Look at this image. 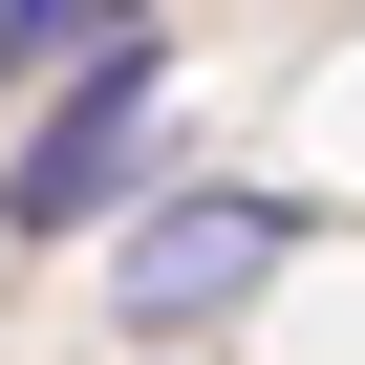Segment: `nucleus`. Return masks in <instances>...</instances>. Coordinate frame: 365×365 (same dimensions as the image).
<instances>
[{
    "instance_id": "obj_3",
    "label": "nucleus",
    "mask_w": 365,
    "mask_h": 365,
    "mask_svg": "<svg viewBox=\"0 0 365 365\" xmlns=\"http://www.w3.org/2000/svg\"><path fill=\"white\" fill-rule=\"evenodd\" d=\"M129 22V0H22V22H0V129H43L65 86H86V43Z\"/></svg>"
},
{
    "instance_id": "obj_2",
    "label": "nucleus",
    "mask_w": 365,
    "mask_h": 365,
    "mask_svg": "<svg viewBox=\"0 0 365 365\" xmlns=\"http://www.w3.org/2000/svg\"><path fill=\"white\" fill-rule=\"evenodd\" d=\"M279 258H301V194H237V172H194V194H150V215H129V344H172V322L258 301Z\"/></svg>"
},
{
    "instance_id": "obj_1",
    "label": "nucleus",
    "mask_w": 365,
    "mask_h": 365,
    "mask_svg": "<svg viewBox=\"0 0 365 365\" xmlns=\"http://www.w3.org/2000/svg\"><path fill=\"white\" fill-rule=\"evenodd\" d=\"M150 108H172V43L108 22L43 129H0V237H108V215H150Z\"/></svg>"
}]
</instances>
